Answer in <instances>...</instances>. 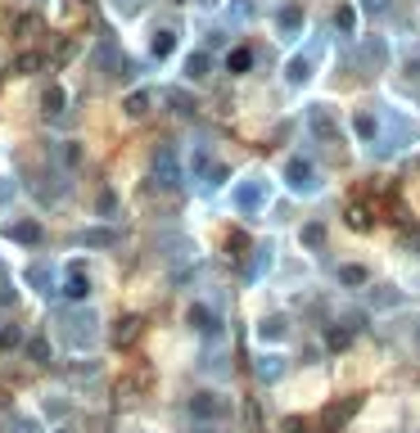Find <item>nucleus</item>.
Masks as SVG:
<instances>
[{"instance_id": "f257e3e1", "label": "nucleus", "mask_w": 420, "mask_h": 433, "mask_svg": "<svg viewBox=\"0 0 420 433\" xmlns=\"http://www.w3.org/2000/svg\"><path fill=\"white\" fill-rule=\"evenodd\" d=\"M231 199H235V208H240L244 217H257V208L267 204V181H262V176H249V181H240Z\"/></svg>"}, {"instance_id": "f03ea898", "label": "nucleus", "mask_w": 420, "mask_h": 433, "mask_svg": "<svg viewBox=\"0 0 420 433\" xmlns=\"http://www.w3.org/2000/svg\"><path fill=\"white\" fill-rule=\"evenodd\" d=\"M285 176H290V185L299 190V195H308V190H317V167H312L308 158H290V167H285Z\"/></svg>"}, {"instance_id": "7ed1b4c3", "label": "nucleus", "mask_w": 420, "mask_h": 433, "mask_svg": "<svg viewBox=\"0 0 420 433\" xmlns=\"http://www.w3.org/2000/svg\"><path fill=\"white\" fill-rule=\"evenodd\" d=\"M222 411H226V402L217 393H195L190 397V416H199V420H217Z\"/></svg>"}, {"instance_id": "20e7f679", "label": "nucleus", "mask_w": 420, "mask_h": 433, "mask_svg": "<svg viewBox=\"0 0 420 433\" xmlns=\"http://www.w3.org/2000/svg\"><path fill=\"white\" fill-rule=\"evenodd\" d=\"M186 321L195 325L199 334H208V339H217V334H222V321H217V316L208 312L204 303H195V307H190V312H186Z\"/></svg>"}, {"instance_id": "39448f33", "label": "nucleus", "mask_w": 420, "mask_h": 433, "mask_svg": "<svg viewBox=\"0 0 420 433\" xmlns=\"http://www.w3.org/2000/svg\"><path fill=\"white\" fill-rule=\"evenodd\" d=\"M63 294H68L73 303H82V298L91 294V275H86V266H82V262H73V266H68V280H63Z\"/></svg>"}, {"instance_id": "423d86ee", "label": "nucleus", "mask_w": 420, "mask_h": 433, "mask_svg": "<svg viewBox=\"0 0 420 433\" xmlns=\"http://www.w3.org/2000/svg\"><path fill=\"white\" fill-rule=\"evenodd\" d=\"M308 127H312V131H317V136H321V140H335V136H339V122H335V118H330V113H326V109H321V104H317V109H308Z\"/></svg>"}, {"instance_id": "0eeeda50", "label": "nucleus", "mask_w": 420, "mask_h": 433, "mask_svg": "<svg viewBox=\"0 0 420 433\" xmlns=\"http://www.w3.org/2000/svg\"><path fill=\"white\" fill-rule=\"evenodd\" d=\"M357 407H361V397H348L343 407H326V416H321V425H326V429H335V425H343V420H348V416H352Z\"/></svg>"}, {"instance_id": "6e6552de", "label": "nucleus", "mask_w": 420, "mask_h": 433, "mask_svg": "<svg viewBox=\"0 0 420 433\" xmlns=\"http://www.w3.org/2000/svg\"><path fill=\"white\" fill-rule=\"evenodd\" d=\"M9 239H18V244H41V226H36V221H14V226H9Z\"/></svg>"}, {"instance_id": "1a4fd4ad", "label": "nucleus", "mask_w": 420, "mask_h": 433, "mask_svg": "<svg viewBox=\"0 0 420 433\" xmlns=\"http://www.w3.org/2000/svg\"><path fill=\"white\" fill-rule=\"evenodd\" d=\"M177 50V32H154V41H149V54H154V59H167V54Z\"/></svg>"}, {"instance_id": "9d476101", "label": "nucleus", "mask_w": 420, "mask_h": 433, "mask_svg": "<svg viewBox=\"0 0 420 433\" xmlns=\"http://www.w3.org/2000/svg\"><path fill=\"white\" fill-rule=\"evenodd\" d=\"M249 68H253V50H244V45H240V50L226 54V73L240 77V73H249Z\"/></svg>"}, {"instance_id": "9b49d317", "label": "nucleus", "mask_w": 420, "mask_h": 433, "mask_svg": "<svg viewBox=\"0 0 420 433\" xmlns=\"http://www.w3.org/2000/svg\"><path fill=\"white\" fill-rule=\"evenodd\" d=\"M348 226L352 230H370V226H375V213H370L366 204H352L348 208Z\"/></svg>"}, {"instance_id": "f8f14e48", "label": "nucleus", "mask_w": 420, "mask_h": 433, "mask_svg": "<svg viewBox=\"0 0 420 433\" xmlns=\"http://www.w3.org/2000/svg\"><path fill=\"white\" fill-rule=\"evenodd\" d=\"M113 239H118L113 230H82V235H77V244H86V248H109Z\"/></svg>"}, {"instance_id": "ddd939ff", "label": "nucleus", "mask_w": 420, "mask_h": 433, "mask_svg": "<svg viewBox=\"0 0 420 433\" xmlns=\"http://www.w3.org/2000/svg\"><path fill=\"white\" fill-rule=\"evenodd\" d=\"M149 100H154L149 91H136L127 104H122V109H127V118H145V113H149Z\"/></svg>"}, {"instance_id": "4468645a", "label": "nucleus", "mask_w": 420, "mask_h": 433, "mask_svg": "<svg viewBox=\"0 0 420 433\" xmlns=\"http://www.w3.org/2000/svg\"><path fill=\"white\" fill-rule=\"evenodd\" d=\"M280 370H285V361L276 352L271 357H257V379H280Z\"/></svg>"}, {"instance_id": "2eb2a0df", "label": "nucleus", "mask_w": 420, "mask_h": 433, "mask_svg": "<svg viewBox=\"0 0 420 433\" xmlns=\"http://www.w3.org/2000/svg\"><path fill=\"white\" fill-rule=\"evenodd\" d=\"M136 334H140V321H136V316H127V321H118V330H113V343L122 348V343H131Z\"/></svg>"}, {"instance_id": "dca6fc26", "label": "nucleus", "mask_w": 420, "mask_h": 433, "mask_svg": "<svg viewBox=\"0 0 420 433\" xmlns=\"http://www.w3.org/2000/svg\"><path fill=\"white\" fill-rule=\"evenodd\" d=\"M186 77H190V82H204V77H208V54H190V59H186Z\"/></svg>"}, {"instance_id": "f3484780", "label": "nucleus", "mask_w": 420, "mask_h": 433, "mask_svg": "<svg viewBox=\"0 0 420 433\" xmlns=\"http://www.w3.org/2000/svg\"><path fill=\"white\" fill-rule=\"evenodd\" d=\"M257 334H262V339H285V316H267V321L257 325Z\"/></svg>"}, {"instance_id": "a211bd4d", "label": "nucleus", "mask_w": 420, "mask_h": 433, "mask_svg": "<svg viewBox=\"0 0 420 433\" xmlns=\"http://www.w3.org/2000/svg\"><path fill=\"white\" fill-rule=\"evenodd\" d=\"M299 27H303V9L299 5L280 9V32H299Z\"/></svg>"}, {"instance_id": "6ab92c4d", "label": "nucleus", "mask_w": 420, "mask_h": 433, "mask_svg": "<svg viewBox=\"0 0 420 433\" xmlns=\"http://www.w3.org/2000/svg\"><path fill=\"white\" fill-rule=\"evenodd\" d=\"M154 172H158V176H163V181H158V185H177V162H172V153H163V158L154 162Z\"/></svg>"}, {"instance_id": "aec40b11", "label": "nucleus", "mask_w": 420, "mask_h": 433, "mask_svg": "<svg viewBox=\"0 0 420 433\" xmlns=\"http://www.w3.org/2000/svg\"><path fill=\"white\" fill-rule=\"evenodd\" d=\"M308 77H312V63H308V59H294V63H290V82H294V86H303Z\"/></svg>"}, {"instance_id": "412c9836", "label": "nucleus", "mask_w": 420, "mask_h": 433, "mask_svg": "<svg viewBox=\"0 0 420 433\" xmlns=\"http://www.w3.org/2000/svg\"><path fill=\"white\" fill-rule=\"evenodd\" d=\"M375 131H380V122L370 118V113H357V136H361V140H370Z\"/></svg>"}, {"instance_id": "4be33fe9", "label": "nucleus", "mask_w": 420, "mask_h": 433, "mask_svg": "<svg viewBox=\"0 0 420 433\" xmlns=\"http://www.w3.org/2000/svg\"><path fill=\"white\" fill-rule=\"evenodd\" d=\"M41 68V54H18L14 59V73H36Z\"/></svg>"}, {"instance_id": "5701e85b", "label": "nucleus", "mask_w": 420, "mask_h": 433, "mask_svg": "<svg viewBox=\"0 0 420 433\" xmlns=\"http://www.w3.org/2000/svg\"><path fill=\"white\" fill-rule=\"evenodd\" d=\"M339 280L343 284H366V271L361 266H339Z\"/></svg>"}, {"instance_id": "b1692460", "label": "nucleus", "mask_w": 420, "mask_h": 433, "mask_svg": "<svg viewBox=\"0 0 420 433\" xmlns=\"http://www.w3.org/2000/svg\"><path fill=\"white\" fill-rule=\"evenodd\" d=\"M352 23H357V18H352V9L339 5V9H335V27H339V32H352Z\"/></svg>"}, {"instance_id": "393cba45", "label": "nucleus", "mask_w": 420, "mask_h": 433, "mask_svg": "<svg viewBox=\"0 0 420 433\" xmlns=\"http://www.w3.org/2000/svg\"><path fill=\"white\" fill-rule=\"evenodd\" d=\"M18 343H23V330H18V325L0 330V348H18Z\"/></svg>"}, {"instance_id": "a878e982", "label": "nucleus", "mask_w": 420, "mask_h": 433, "mask_svg": "<svg viewBox=\"0 0 420 433\" xmlns=\"http://www.w3.org/2000/svg\"><path fill=\"white\" fill-rule=\"evenodd\" d=\"M59 109H63V91L50 86V91H45V113H59Z\"/></svg>"}, {"instance_id": "bb28decb", "label": "nucleus", "mask_w": 420, "mask_h": 433, "mask_svg": "<svg viewBox=\"0 0 420 433\" xmlns=\"http://www.w3.org/2000/svg\"><path fill=\"white\" fill-rule=\"evenodd\" d=\"M321 239H326V230H321V226H308V230H303V244H312V248H317Z\"/></svg>"}, {"instance_id": "cd10ccee", "label": "nucleus", "mask_w": 420, "mask_h": 433, "mask_svg": "<svg viewBox=\"0 0 420 433\" xmlns=\"http://www.w3.org/2000/svg\"><path fill=\"white\" fill-rule=\"evenodd\" d=\"M77 158H82V149H77V144L68 140V144H63V162H77Z\"/></svg>"}, {"instance_id": "c85d7f7f", "label": "nucleus", "mask_w": 420, "mask_h": 433, "mask_svg": "<svg viewBox=\"0 0 420 433\" xmlns=\"http://www.w3.org/2000/svg\"><path fill=\"white\" fill-rule=\"evenodd\" d=\"M348 343V330H330V348H343Z\"/></svg>"}, {"instance_id": "c756f323", "label": "nucleus", "mask_w": 420, "mask_h": 433, "mask_svg": "<svg viewBox=\"0 0 420 433\" xmlns=\"http://www.w3.org/2000/svg\"><path fill=\"white\" fill-rule=\"evenodd\" d=\"M361 5H366V9H384L389 0H361Z\"/></svg>"}, {"instance_id": "7c9ffc66", "label": "nucleus", "mask_w": 420, "mask_h": 433, "mask_svg": "<svg viewBox=\"0 0 420 433\" xmlns=\"http://www.w3.org/2000/svg\"><path fill=\"white\" fill-rule=\"evenodd\" d=\"M416 348H420V325H416Z\"/></svg>"}, {"instance_id": "2f4dec72", "label": "nucleus", "mask_w": 420, "mask_h": 433, "mask_svg": "<svg viewBox=\"0 0 420 433\" xmlns=\"http://www.w3.org/2000/svg\"><path fill=\"white\" fill-rule=\"evenodd\" d=\"M412 239H416V248H420V230H416V235H412Z\"/></svg>"}, {"instance_id": "473e14b6", "label": "nucleus", "mask_w": 420, "mask_h": 433, "mask_svg": "<svg viewBox=\"0 0 420 433\" xmlns=\"http://www.w3.org/2000/svg\"><path fill=\"white\" fill-rule=\"evenodd\" d=\"M199 5H217V0H199Z\"/></svg>"}]
</instances>
